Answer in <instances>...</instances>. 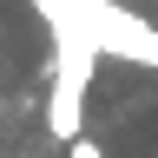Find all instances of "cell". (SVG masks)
Wrapping results in <instances>:
<instances>
[{
  "label": "cell",
  "instance_id": "obj_1",
  "mask_svg": "<svg viewBox=\"0 0 158 158\" xmlns=\"http://www.w3.org/2000/svg\"><path fill=\"white\" fill-rule=\"evenodd\" d=\"M73 33H86L99 59H125V66H158V27H152V20H138L132 7H118V0H92V7L73 20Z\"/></svg>",
  "mask_w": 158,
  "mask_h": 158
},
{
  "label": "cell",
  "instance_id": "obj_4",
  "mask_svg": "<svg viewBox=\"0 0 158 158\" xmlns=\"http://www.w3.org/2000/svg\"><path fill=\"white\" fill-rule=\"evenodd\" d=\"M66 158H106V145H92V138H73V145H66Z\"/></svg>",
  "mask_w": 158,
  "mask_h": 158
},
{
  "label": "cell",
  "instance_id": "obj_3",
  "mask_svg": "<svg viewBox=\"0 0 158 158\" xmlns=\"http://www.w3.org/2000/svg\"><path fill=\"white\" fill-rule=\"evenodd\" d=\"M33 7H40V20H46V27H73L92 0H33Z\"/></svg>",
  "mask_w": 158,
  "mask_h": 158
},
{
  "label": "cell",
  "instance_id": "obj_2",
  "mask_svg": "<svg viewBox=\"0 0 158 158\" xmlns=\"http://www.w3.org/2000/svg\"><path fill=\"white\" fill-rule=\"evenodd\" d=\"M46 132H53V145H73V138H86V92L53 86V92H46Z\"/></svg>",
  "mask_w": 158,
  "mask_h": 158
}]
</instances>
